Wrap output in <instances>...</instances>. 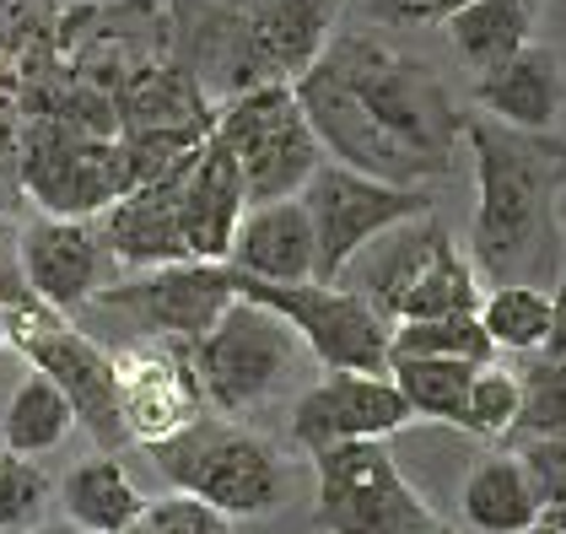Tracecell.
<instances>
[{
  "label": "cell",
  "mask_w": 566,
  "mask_h": 534,
  "mask_svg": "<svg viewBox=\"0 0 566 534\" xmlns=\"http://www.w3.org/2000/svg\"><path fill=\"white\" fill-rule=\"evenodd\" d=\"M475 373V362H448V356H394L389 362V378L410 400L416 421L427 416V421H442V427H459Z\"/></svg>",
  "instance_id": "obj_26"
},
{
  "label": "cell",
  "mask_w": 566,
  "mask_h": 534,
  "mask_svg": "<svg viewBox=\"0 0 566 534\" xmlns=\"http://www.w3.org/2000/svg\"><path fill=\"white\" fill-rule=\"evenodd\" d=\"M76 427H82V421H76V405L65 400V389H60L49 373L33 367V373L11 389V400H6L0 443H6V453H17V459H44V453H54Z\"/></svg>",
  "instance_id": "obj_25"
},
{
  "label": "cell",
  "mask_w": 566,
  "mask_h": 534,
  "mask_svg": "<svg viewBox=\"0 0 566 534\" xmlns=\"http://www.w3.org/2000/svg\"><path fill=\"white\" fill-rule=\"evenodd\" d=\"M238 297L232 265L227 260H178L157 270H125L119 281H108L87 308L125 318L135 335L163 341V346H195L221 308Z\"/></svg>",
  "instance_id": "obj_12"
},
{
  "label": "cell",
  "mask_w": 566,
  "mask_h": 534,
  "mask_svg": "<svg viewBox=\"0 0 566 534\" xmlns=\"http://www.w3.org/2000/svg\"><path fill=\"white\" fill-rule=\"evenodd\" d=\"M54 496H60V513L82 534H125L146 513V496L135 491L125 464L114 453H103V448L92 459H82V464H71L60 475Z\"/></svg>",
  "instance_id": "obj_23"
},
{
  "label": "cell",
  "mask_w": 566,
  "mask_h": 534,
  "mask_svg": "<svg viewBox=\"0 0 566 534\" xmlns=\"http://www.w3.org/2000/svg\"><path fill=\"white\" fill-rule=\"evenodd\" d=\"M211 130L227 140V151L238 157L243 184H249V206L264 200H286L303 195L307 178L318 174V163L329 157L324 140L313 135L297 87L292 82H264L254 92H238L217 108Z\"/></svg>",
  "instance_id": "obj_7"
},
{
  "label": "cell",
  "mask_w": 566,
  "mask_h": 534,
  "mask_svg": "<svg viewBox=\"0 0 566 534\" xmlns=\"http://www.w3.org/2000/svg\"><path fill=\"white\" fill-rule=\"evenodd\" d=\"M6 313V346L28 356V367L49 373L65 400L76 405V421L103 453L130 443L125 427V405H119V367L114 352H103L92 335H82V324H71V313L49 308V303H22Z\"/></svg>",
  "instance_id": "obj_6"
},
{
  "label": "cell",
  "mask_w": 566,
  "mask_h": 534,
  "mask_svg": "<svg viewBox=\"0 0 566 534\" xmlns=\"http://www.w3.org/2000/svg\"><path fill=\"white\" fill-rule=\"evenodd\" d=\"M184 163L178 157L168 174L146 178L125 189L103 217V243L108 254L119 260V270H157V265H178L189 260V243H184V222H178V189H184Z\"/></svg>",
  "instance_id": "obj_18"
},
{
  "label": "cell",
  "mask_w": 566,
  "mask_h": 534,
  "mask_svg": "<svg viewBox=\"0 0 566 534\" xmlns=\"http://www.w3.org/2000/svg\"><path fill=\"white\" fill-rule=\"evenodd\" d=\"M464 151L475 163L470 260L480 281L551 286L566 254L556 217L566 189V140L551 130L502 125L491 114H464Z\"/></svg>",
  "instance_id": "obj_2"
},
{
  "label": "cell",
  "mask_w": 566,
  "mask_h": 534,
  "mask_svg": "<svg viewBox=\"0 0 566 534\" xmlns=\"http://www.w3.org/2000/svg\"><path fill=\"white\" fill-rule=\"evenodd\" d=\"M539 356L566 362V254H562V265H556V281H551V335H545Z\"/></svg>",
  "instance_id": "obj_36"
},
{
  "label": "cell",
  "mask_w": 566,
  "mask_h": 534,
  "mask_svg": "<svg viewBox=\"0 0 566 534\" xmlns=\"http://www.w3.org/2000/svg\"><path fill=\"white\" fill-rule=\"evenodd\" d=\"M405 534H464V530H453L448 519H437V513H427L421 524H410V530H405Z\"/></svg>",
  "instance_id": "obj_38"
},
{
  "label": "cell",
  "mask_w": 566,
  "mask_h": 534,
  "mask_svg": "<svg viewBox=\"0 0 566 534\" xmlns=\"http://www.w3.org/2000/svg\"><path fill=\"white\" fill-rule=\"evenodd\" d=\"M480 114L518 125V130H556L566 114V65L551 44H523L513 60L475 82Z\"/></svg>",
  "instance_id": "obj_19"
},
{
  "label": "cell",
  "mask_w": 566,
  "mask_h": 534,
  "mask_svg": "<svg viewBox=\"0 0 566 534\" xmlns=\"http://www.w3.org/2000/svg\"><path fill=\"white\" fill-rule=\"evenodd\" d=\"M507 448L523 459L528 486L539 496V513L566 502V438H507Z\"/></svg>",
  "instance_id": "obj_33"
},
{
  "label": "cell",
  "mask_w": 566,
  "mask_h": 534,
  "mask_svg": "<svg viewBox=\"0 0 566 534\" xmlns=\"http://www.w3.org/2000/svg\"><path fill=\"white\" fill-rule=\"evenodd\" d=\"M227 6H243V0H227Z\"/></svg>",
  "instance_id": "obj_42"
},
{
  "label": "cell",
  "mask_w": 566,
  "mask_h": 534,
  "mask_svg": "<svg viewBox=\"0 0 566 534\" xmlns=\"http://www.w3.org/2000/svg\"><path fill=\"white\" fill-rule=\"evenodd\" d=\"M157 475L184 496H200L227 519H270L292 502V464L264 432L243 427V416L206 410L174 438L146 443Z\"/></svg>",
  "instance_id": "obj_3"
},
{
  "label": "cell",
  "mask_w": 566,
  "mask_h": 534,
  "mask_svg": "<svg viewBox=\"0 0 566 534\" xmlns=\"http://www.w3.org/2000/svg\"><path fill=\"white\" fill-rule=\"evenodd\" d=\"M243 11L275 82H297L340 22V0H243Z\"/></svg>",
  "instance_id": "obj_21"
},
{
  "label": "cell",
  "mask_w": 566,
  "mask_h": 534,
  "mask_svg": "<svg viewBox=\"0 0 566 534\" xmlns=\"http://www.w3.org/2000/svg\"><path fill=\"white\" fill-rule=\"evenodd\" d=\"M0 6H6V0H0Z\"/></svg>",
  "instance_id": "obj_44"
},
{
  "label": "cell",
  "mask_w": 566,
  "mask_h": 534,
  "mask_svg": "<svg viewBox=\"0 0 566 534\" xmlns=\"http://www.w3.org/2000/svg\"><path fill=\"white\" fill-rule=\"evenodd\" d=\"M17 249L39 303L60 313H82L119 270L97 217H33L17 227Z\"/></svg>",
  "instance_id": "obj_15"
},
{
  "label": "cell",
  "mask_w": 566,
  "mask_h": 534,
  "mask_svg": "<svg viewBox=\"0 0 566 534\" xmlns=\"http://www.w3.org/2000/svg\"><path fill=\"white\" fill-rule=\"evenodd\" d=\"M410 421L416 410L389 373L324 367V378H313L292 405V443L303 453H318V448L356 443V438H394Z\"/></svg>",
  "instance_id": "obj_14"
},
{
  "label": "cell",
  "mask_w": 566,
  "mask_h": 534,
  "mask_svg": "<svg viewBox=\"0 0 566 534\" xmlns=\"http://www.w3.org/2000/svg\"><path fill=\"white\" fill-rule=\"evenodd\" d=\"M518 410H523V378L518 373H507V367H496V362H485V367L475 373V384H470V400H464V416H459V432L485 438V443H502V438H513Z\"/></svg>",
  "instance_id": "obj_29"
},
{
  "label": "cell",
  "mask_w": 566,
  "mask_h": 534,
  "mask_svg": "<svg viewBox=\"0 0 566 534\" xmlns=\"http://www.w3.org/2000/svg\"><path fill=\"white\" fill-rule=\"evenodd\" d=\"M528 534H566V502L545 507V513L534 519V530H528Z\"/></svg>",
  "instance_id": "obj_37"
},
{
  "label": "cell",
  "mask_w": 566,
  "mask_h": 534,
  "mask_svg": "<svg viewBox=\"0 0 566 534\" xmlns=\"http://www.w3.org/2000/svg\"><path fill=\"white\" fill-rule=\"evenodd\" d=\"M303 356V335L254 297H232L217 324L189 346L206 405L221 416H254L260 405H270L297 378Z\"/></svg>",
  "instance_id": "obj_5"
},
{
  "label": "cell",
  "mask_w": 566,
  "mask_h": 534,
  "mask_svg": "<svg viewBox=\"0 0 566 534\" xmlns=\"http://www.w3.org/2000/svg\"><path fill=\"white\" fill-rule=\"evenodd\" d=\"M534 17H539L534 0H464L437 28H442L448 49L459 54V65L485 76L502 60H513L523 44H534Z\"/></svg>",
  "instance_id": "obj_24"
},
{
  "label": "cell",
  "mask_w": 566,
  "mask_h": 534,
  "mask_svg": "<svg viewBox=\"0 0 566 534\" xmlns=\"http://www.w3.org/2000/svg\"><path fill=\"white\" fill-rule=\"evenodd\" d=\"M0 459H6V443H0Z\"/></svg>",
  "instance_id": "obj_43"
},
{
  "label": "cell",
  "mask_w": 566,
  "mask_h": 534,
  "mask_svg": "<svg viewBox=\"0 0 566 534\" xmlns=\"http://www.w3.org/2000/svg\"><path fill=\"white\" fill-rule=\"evenodd\" d=\"M459 6L464 0H367V17L384 28H432Z\"/></svg>",
  "instance_id": "obj_35"
},
{
  "label": "cell",
  "mask_w": 566,
  "mask_h": 534,
  "mask_svg": "<svg viewBox=\"0 0 566 534\" xmlns=\"http://www.w3.org/2000/svg\"><path fill=\"white\" fill-rule=\"evenodd\" d=\"M54 486L33 459H0V534H39Z\"/></svg>",
  "instance_id": "obj_31"
},
{
  "label": "cell",
  "mask_w": 566,
  "mask_h": 534,
  "mask_svg": "<svg viewBox=\"0 0 566 534\" xmlns=\"http://www.w3.org/2000/svg\"><path fill=\"white\" fill-rule=\"evenodd\" d=\"M119 367V405H125V427L130 443H163L178 427H189L195 416H206V389L200 373L189 362V346H163V341H135L125 352H114Z\"/></svg>",
  "instance_id": "obj_16"
},
{
  "label": "cell",
  "mask_w": 566,
  "mask_h": 534,
  "mask_svg": "<svg viewBox=\"0 0 566 534\" xmlns=\"http://www.w3.org/2000/svg\"><path fill=\"white\" fill-rule=\"evenodd\" d=\"M556 217H562V238H566V189H562V206H556Z\"/></svg>",
  "instance_id": "obj_39"
},
{
  "label": "cell",
  "mask_w": 566,
  "mask_h": 534,
  "mask_svg": "<svg viewBox=\"0 0 566 534\" xmlns=\"http://www.w3.org/2000/svg\"><path fill=\"white\" fill-rule=\"evenodd\" d=\"M480 324L496 341V352L534 356L551 335V286L534 281H502L480 297Z\"/></svg>",
  "instance_id": "obj_27"
},
{
  "label": "cell",
  "mask_w": 566,
  "mask_h": 534,
  "mask_svg": "<svg viewBox=\"0 0 566 534\" xmlns=\"http://www.w3.org/2000/svg\"><path fill=\"white\" fill-rule=\"evenodd\" d=\"M227 265L243 270V275H260V281H313L318 243H313V217H307L303 195L249 206Z\"/></svg>",
  "instance_id": "obj_20"
},
{
  "label": "cell",
  "mask_w": 566,
  "mask_h": 534,
  "mask_svg": "<svg viewBox=\"0 0 566 534\" xmlns=\"http://www.w3.org/2000/svg\"><path fill=\"white\" fill-rule=\"evenodd\" d=\"M0 352H6V313H0Z\"/></svg>",
  "instance_id": "obj_41"
},
{
  "label": "cell",
  "mask_w": 566,
  "mask_h": 534,
  "mask_svg": "<svg viewBox=\"0 0 566 534\" xmlns=\"http://www.w3.org/2000/svg\"><path fill=\"white\" fill-rule=\"evenodd\" d=\"M168 33H174V60L200 82V92L217 108L227 97H238V92L275 82L243 6H227V0H168Z\"/></svg>",
  "instance_id": "obj_13"
},
{
  "label": "cell",
  "mask_w": 566,
  "mask_h": 534,
  "mask_svg": "<svg viewBox=\"0 0 566 534\" xmlns=\"http://www.w3.org/2000/svg\"><path fill=\"white\" fill-rule=\"evenodd\" d=\"M22 200H33L44 217H103L130 184V163L119 135H87L60 119L22 114Z\"/></svg>",
  "instance_id": "obj_8"
},
{
  "label": "cell",
  "mask_w": 566,
  "mask_h": 534,
  "mask_svg": "<svg viewBox=\"0 0 566 534\" xmlns=\"http://www.w3.org/2000/svg\"><path fill=\"white\" fill-rule=\"evenodd\" d=\"M17 157H22V103L11 92H0V217L22 200Z\"/></svg>",
  "instance_id": "obj_34"
},
{
  "label": "cell",
  "mask_w": 566,
  "mask_h": 534,
  "mask_svg": "<svg viewBox=\"0 0 566 534\" xmlns=\"http://www.w3.org/2000/svg\"><path fill=\"white\" fill-rule=\"evenodd\" d=\"M303 206L313 217V243H318V265L313 281H340V270L389 227L410 222L421 211H432V189H416V184H389V178H373L361 168H346L335 157L318 163V174L307 178Z\"/></svg>",
  "instance_id": "obj_11"
},
{
  "label": "cell",
  "mask_w": 566,
  "mask_h": 534,
  "mask_svg": "<svg viewBox=\"0 0 566 534\" xmlns=\"http://www.w3.org/2000/svg\"><path fill=\"white\" fill-rule=\"evenodd\" d=\"M340 286L361 292L384 318H437V313H480L485 281L475 260L453 243L437 211L378 232L346 270Z\"/></svg>",
  "instance_id": "obj_4"
},
{
  "label": "cell",
  "mask_w": 566,
  "mask_h": 534,
  "mask_svg": "<svg viewBox=\"0 0 566 534\" xmlns=\"http://www.w3.org/2000/svg\"><path fill=\"white\" fill-rule=\"evenodd\" d=\"M313 135L346 168L427 189L453 174L464 108L427 60L378 33H335L292 82Z\"/></svg>",
  "instance_id": "obj_1"
},
{
  "label": "cell",
  "mask_w": 566,
  "mask_h": 534,
  "mask_svg": "<svg viewBox=\"0 0 566 534\" xmlns=\"http://www.w3.org/2000/svg\"><path fill=\"white\" fill-rule=\"evenodd\" d=\"M125 534H232V519L206 507L200 496H163V502H146V513L135 519Z\"/></svg>",
  "instance_id": "obj_32"
},
{
  "label": "cell",
  "mask_w": 566,
  "mask_h": 534,
  "mask_svg": "<svg viewBox=\"0 0 566 534\" xmlns=\"http://www.w3.org/2000/svg\"><path fill=\"white\" fill-rule=\"evenodd\" d=\"M551 11H556V17H562V22H566V0H551Z\"/></svg>",
  "instance_id": "obj_40"
},
{
  "label": "cell",
  "mask_w": 566,
  "mask_h": 534,
  "mask_svg": "<svg viewBox=\"0 0 566 534\" xmlns=\"http://www.w3.org/2000/svg\"><path fill=\"white\" fill-rule=\"evenodd\" d=\"M459 513L475 534H528L539 519V496L528 486V470L513 448H491L464 470Z\"/></svg>",
  "instance_id": "obj_22"
},
{
  "label": "cell",
  "mask_w": 566,
  "mask_h": 534,
  "mask_svg": "<svg viewBox=\"0 0 566 534\" xmlns=\"http://www.w3.org/2000/svg\"><path fill=\"white\" fill-rule=\"evenodd\" d=\"M238 297H254L275 308L318 367H350V373H389V318L373 308L361 292L340 281H260L232 270Z\"/></svg>",
  "instance_id": "obj_10"
},
{
  "label": "cell",
  "mask_w": 566,
  "mask_h": 534,
  "mask_svg": "<svg viewBox=\"0 0 566 534\" xmlns=\"http://www.w3.org/2000/svg\"><path fill=\"white\" fill-rule=\"evenodd\" d=\"M394 356H448L485 367L496 356V341L485 335L480 313H437V318H394L389 362Z\"/></svg>",
  "instance_id": "obj_28"
},
{
  "label": "cell",
  "mask_w": 566,
  "mask_h": 534,
  "mask_svg": "<svg viewBox=\"0 0 566 534\" xmlns=\"http://www.w3.org/2000/svg\"><path fill=\"white\" fill-rule=\"evenodd\" d=\"M518 378H523V410L513 438H566V362H551V356L534 352L528 373H518Z\"/></svg>",
  "instance_id": "obj_30"
},
{
  "label": "cell",
  "mask_w": 566,
  "mask_h": 534,
  "mask_svg": "<svg viewBox=\"0 0 566 534\" xmlns=\"http://www.w3.org/2000/svg\"><path fill=\"white\" fill-rule=\"evenodd\" d=\"M243 211H249L243 168H238V157L227 151V140L211 130L195 151H189V163H184V189H178V222H184L189 260H227Z\"/></svg>",
  "instance_id": "obj_17"
},
{
  "label": "cell",
  "mask_w": 566,
  "mask_h": 534,
  "mask_svg": "<svg viewBox=\"0 0 566 534\" xmlns=\"http://www.w3.org/2000/svg\"><path fill=\"white\" fill-rule=\"evenodd\" d=\"M313 459V530L318 534H405L432 507L405 481L389 438L329 443Z\"/></svg>",
  "instance_id": "obj_9"
}]
</instances>
